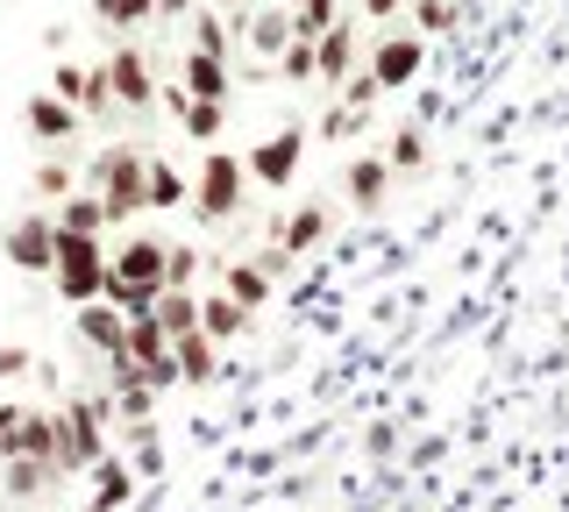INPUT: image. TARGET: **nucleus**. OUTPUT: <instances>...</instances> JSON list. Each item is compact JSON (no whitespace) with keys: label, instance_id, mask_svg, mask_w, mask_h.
<instances>
[{"label":"nucleus","instance_id":"obj_1","mask_svg":"<svg viewBox=\"0 0 569 512\" xmlns=\"http://www.w3.org/2000/svg\"><path fill=\"white\" fill-rule=\"evenodd\" d=\"M107 434H114V399L86 392L58 413V476H86L107 463Z\"/></svg>","mask_w":569,"mask_h":512},{"label":"nucleus","instance_id":"obj_2","mask_svg":"<svg viewBox=\"0 0 569 512\" xmlns=\"http://www.w3.org/2000/svg\"><path fill=\"white\" fill-rule=\"evenodd\" d=\"M93 192H100L107 221H129V214H142V207H150V157L129 150V143L100 150V157H93Z\"/></svg>","mask_w":569,"mask_h":512},{"label":"nucleus","instance_id":"obj_3","mask_svg":"<svg viewBox=\"0 0 569 512\" xmlns=\"http://www.w3.org/2000/svg\"><path fill=\"white\" fill-rule=\"evenodd\" d=\"M58 299L71 313L93 307V299L107 292V242L100 235H71V228H58Z\"/></svg>","mask_w":569,"mask_h":512},{"label":"nucleus","instance_id":"obj_4","mask_svg":"<svg viewBox=\"0 0 569 512\" xmlns=\"http://www.w3.org/2000/svg\"><path fill=\"white\" fill-rule=\"evenodd\" d=\"M242 192H249V164L236 150H207L200 179H192V214H200V221H228L242 207Z\"/></svg>","mask_w":569,"mask_h":512},{"label":"nucleus","instance_id":"obj_5","mask_svg":"<svg viewBox=\"0 0 569 512\" xmlns=\"http://www.w3.org/2000/svg\"><path fill=\"white\" fill-rule=\"evenodd\" d=\"M8 263L14 271H58V207H36L8 228Z\"/></svg>","mask_w":569,"mask_h":512},{"label":"nucleus","instance_id":"obj_6","mask_svg":"<svg viewBox=\"0 0 569 512\" xmlns=\"http://www.w3.org/2000/svg\"><path fill=\"white\" fill-rule=\"evenodd\" d=\"M107 271L121 278V285H142V292H164V271H171V242L157 235H129L114 257H107Z\"/></svg>","mask_w":569,"mask_h":512},{"label":"nucleus","instance_id":"obj_7","mask_svg":"<svg viewBox=\"0 0 569 512\" xmlns=\"http://www.w3.org/2000/svg\"><path fill=\"white\" fill-rule=\"evenodd\" d=\"M299 157H307V135H299V129H278V135H263V143L249 150L242 164H249V179H257V185L284 192V185L299 179Z\"/></svg>","mask_w":569,"mask_h":512},{"label":"nucleus","instance_id":"obj_8","mask_svg":"<svg viewBox=\"0 0 569 512\" xmlns=\"http://www.w3.org/2000/svg\"><path fill=\"white\" fill-rule=\"evenodd\" d=\"M100 86H107V100H114V108H150V100H157L150 64H142V50H129V43L100 64Z\"/></svg>","mask_w":569,"mask_h":512},{"label":"nucleus","instance_id":"obj_9","mask_svg":"<svg viewBox=\"0 0 569 512\" xmlns=\"http://www.w3.org/2000/svg\"><path fill=\"white\" fill-rule=\"evenodd\" d=\"M420 64H427V43L420 37H378V50H370V79L385 86V93H399V86H413L420 79Z\"/></svg>","mask_w":569,"mask_h":512},{"label":"nucleus","instance_id":"obj_10","mask_svg":"<svg viewBox=\"0 0 569 512\" xmlns=\"http://www.w3.org/2000/svg\"><path fill=\"white\" fill-rule=\"evenodd\" d=\"M71 328H79V342H86V349H100V357H121V349H129V321H121L107 299L79 307V313H71Z\"/></svg>","mask_w":569,"mask_h":512},{"label":"nucleus","instance_id":"obj_11","mask_svg":"<svg viewBox=\"0 0 569 512\" xmlns=\"http://www.w3.org/2000/svg\"><path fill=\"white\" fill-rule=\"evenodd\" d=\"M22 121H29V135L43 150H58V143H71V129H79V114L64 108L58 93H29V108H22Z\"/></svg>","mask_w":569,"mask_h":512},{"label":"nucleus","instance_id":"obj_12","mask_svg":"<svg viewBox=\"0 0 569 512\" xmlns=\"http://www.w3.org/2000/svg\"><path fill=\"white\" fill-rule=\"evenodd\" d=\"M50 93H58L71 114H107V86H100V72H86V64H58Z\"/></svg>","mask_w":569,"mask_h":512},{"label":"nucleus","instance_id":"obj_13","mask_svg":"<svg viewBox=\"0 0 569 512\" xmlns=\"http://www.w3.org/2000/svg\"><path fill=\"white\" fill-rule=\"evenodd\" d=\"M342 192H349V207H385L391 200V164L385 157H349Z\"/></svg>","mask_w":569,"mask_h":512},{"label":"nucleus","instance_id":"obj_14","mask_svg":"<svg viewBox=\"0 0 569 512\" xmlns=\"http://www.w3.org/2000/svg\"><path fill=\"white\" fill-rule=\"evenodd\" d=\"M171 357H178V384H213L221 378V342H213V334H178Z\"/></svg>","mask_w":569,"mask_h":512},{"label":"nucleus","instance_id":"obj_15","mask_svg":"<svg viewBox=\"0 0 569 512\" xmlns=\"http://www.w3.org/2000/svg\"><path fill=\"white\" fill-rule=\"evenodd\" d=\"M328 207H320V200H307V207H299V214L292 221H278V250L284 257H307V250H320V235H328Z\"/></svg>","mask_w":569,"mask_h":512},{"label":"nucleus","instance_id":"obj_16","mask_svg":"<svg viewBox=\"0 0 569 512\" xmlns=\"http://www.w3.org/2000/svg\"><path fill=\"white\" fill-rule=\"evenodd\" d=\"M171 114L186 121L192 143H213V135L228 129V108H221V100H186V86H171Z\"/></svg>","mask_w":569,"mask_h":512},{"label":"nucleus","instance_id":"obj_17","mask_svg":"<svg viewBox=\"0 0 569 512\" xmlns=\"http://www.w3.org/2000/svg\"><path fill=\"white\" fill-rule=\"evenodd\" d=\"M221 292L236 299L242 313H257L263 299H271V271H263V263H228V257H221Z\"/></svg>","mask_w":569,"mask_h":512},{"label":"nucleus","instance_id":"obj_18","mask_svg":"<svg viewBox=\"0 0 569 512\" xmlns=\"http://www.w3.org/2000/svg\"><path fill=\"white\" fill-rule=\"evenodd\" d=\"M313 50H320V86H335V93H342V79H356V29L335 22Z\"/></svg>","mask_w":569,"mask_h":512},{"label":"nucleus","instance_id":"obj_19","mask_svg":"<svg viewBox=\"0 0 569 512\" xmlns=\"http://www.w3.org/2000/svg\"><path fill=\"white\" fill-rule=\"evenodd\" d=\"M129 499H136V470L121 463V455H107V463L93 470V505L86 512H121Z\"/></svg>","mask_w":569,"mask_h":512},{"label":"nucleus","instance_id":"obj_20","mask_svg":"<svg viewBox=\"0 0 569 512\" xmlns=\"http://www.w3.org/2000/svg\"><path fill=\"white\" fill-rule=\"evenodd\" d=\"M186 100H221L228 108V58H186Z\"/></svg>","mask_w":569,"mask_h":512},{"label":"nucleus","instance_id":"obj_21","mask_svg":"<svg viewBox=\"0 0 569 512\" xmlns=\"http://www.w3.org/2000/svg\"><path fill=\"white\" fill-rule=\"evenodd\" d=\"M249 328V313L236 307V299H228V292H213V299H200V334H213V342H236V334Z\"/></svg>","mask_w":569,"mask_h":512},{"label":"nucleus","instance_id":"obj_22","mask_svg":"<svg viewBox=\"0 0 569 512\" xmlns=\"http://www.w3.org/2000/svg\"><path fill=\"white\" fill-rule=\"evenodd\" d=\"M121 357H136L142 370H150V363H164V357H171V334H164V321H157V313L129 321V349H121Z\"/></svg>","mask_w":569,"mask_h":512},{"label":"nucleus","instance_id":"obj_23","mask_svg":"<svg viewBox=\"0 0 569 512\" xmlns=\"http://www.w3.org/2000/svg\"><path fill=\"white\" fill-rule=\"evenodd\" d=\"M150 207H164V214H171V207H192V179L171 171L164 157H150Z\"/></svg>","mask_w":569,"mask_h":512},{"label":"nucleus","instance_id":"obj_24","mask_svg":"<svg viewBox=\"0 0 569 512\" xmlns=\"http://www.w3.org/2000/svg\"><path fill=\"white\" fill-rule=\"evenodd\" d=\"M22 455H29V463H50V470H58V413H29V420H22Z\"/></svg>","mask_w":569,"mask_h":512},{"label":"nucleus","instance_id":"obj_25","mask_svg":"<svg viewBox=\"0 0 569 512\" xmlns=\"http://www.w3.org/2000/svg\"><path fill=\"white\" fill-rule=\"evenodd\" d=\"M58 228H71V235H100V228H107L100 192H71V200L58 207Z\"/></svg>","mask_w":569,"mask_h":512},{"label":"nucleus","instance_id":"obj_26","mask_svg":"<svg viewBox=\"0 0 569 512\" xmlns=\"http://www.w3.org/2000/svg\"><path fill=\"white\" fill-rule=\"evenodd\" d=\"M157 321H164L171 342H178V334H200V299H192V292H164V299H157Z\"/></svg>","mask_w":569,"mask_h":512},{"label":"nucleus","instance_id":"obj_27","mask_svg":"<svg viewBox=\"0 0 569 512\" xmlns=\"http://www.w3.org/2000/svg\"><path fill=\"white\" fill-rule=\"evenodd\" d=\"M249 43L271 50V58H284V43H292V8H263L257 22H249Z\"/></svg>","mask_w":569,"mask_h":512},{"label":"nucleus","instance_id":"obj_28","mask_svg":"<svg viewBox=\"0 0 569 512\" xmlns=\"http://www.w3.org/2000/svg\"><path fill=\"white\" fill-rule=\"evenodd\" d=\"M29 185H36V200H58V207H64V200H71V185H79V179H71V164H64L58 150H50L43 164H36V179H29Z\"/></svg>","mask_w":569,"mask_h":512},{"label":"nucleus","instance_id":"obj_29","mask_svg":"<svg viewBox=\"0 0 569 512\" xmlns=\"http://www.w3.org/2000/svg\"><path fill=\"white\" fill-rule=\"evenodd\" d=\"M157 14V0H93V22L107 29H142Z\"/></svg>","mask_w":569,"mask_h":512},{"label":"nucleus","instance_id":"obj_30","mask_svg":"<svg viewBox=\"0 0 569 512\" xmlns=\"http://www.w3.org/2000/svg\"><path fill=\"white\" fill-rule=\"evenodd\" d=\"M43 484H58V470H50V463H29V455H14V463H8V499H36Z\"/></svg>","mask_w":569,"mask_h":512},{"label":"nucleus","instance_id":"obj_31","mask_svg":"<svg viewBox=\"0 0 569 512\" xmlns=\"http://www.w3.org/2000/svg\"><path fill=\"white\" fill-rule=\"evenodd\" d=\"M385 164H391V179H399V171H420L427 164V135L420 129H399V135H391V150H385Z\"/></svg>","mask_w":569,"mask_h":512},{"label":"nucleus","instance_id":"obj_32","mask_svg":"<svg viewBox=\"0 0 569 512\" xmlns=\"http://www.w3.org/2000/svg\"><path fill=\"white\" fill-rule=\"evenodd\" d=\"M284 79H292V86H320V50L307 37L284 43Z\"/></svg>","mask_w":569,"mask_h":512},{"label":"nucleus","instance_id":"obj_33","mask_svg":"<svg viewBox=\"0 0 569 512\" xmlns=\"http://www.w3.org/2000/svg\"><path fill=\"white\" fill-rule=\"evenodd\" d=\"M192 278H200V250H192V242H171V271H164V292H192Z\"/></svg>","mask_w":569,"mask_h":512},{"label":"nucleus","instance_id":"obj_34","mask_svg":"<svg viewBox=\"0 0 569 512\" xmlns=\"http://www.w3.org/2000/svg\"><path fill=\"white\" fill-rule=\"evenodd\" d=\"M192 50H200V58H228V29H221V14H192Z\"/></svg>","mask_w":569,"mask_h":512},{"label":"nucleus","instance_id":"obj_35","mask_svg":"<svg viewBox=\"0 0 569 512\" xmlns=\"http://www.w3.org/2000/svg\"><path fill=\"white\" fill-rule=\"evenodd\" d=\"M22 420H29V405H0V463L22 455Z\"/></svg>","mask_w":569,"mask_h":512},{"label":"nucleus","instance_id":"obj_36","mask_svg":"<svg viewBox=\"0 0 569 512\" xmlns=\"http://www.w3.org/2000/svg\"><path fill=\"white\" fill-rule=\"evenodd\" d=\"M385 100V86L370 79V72H356V79H342V108H356V114H370Z\"/></svg>","mask_w":569,"mask_h":512},{"label":"nucleus","instance_id":"obj_37","mask_svg":"<svg viewBox=\"0 0 569 512\" xmlns=\"http://www.w3.org/2000/svg\"><path fill=\"white\" fill-rule=\"evenodd\" d=\"M413 22H420V29H449L456 8H449V0H413Z\"/></svg>","mask_w":569,"mask_h":512},{"label":"nucleus","instance_id":"obj_38","mask_svg":"<svg viewBox=\"0 0 569 512\" xmlns=\"http://www.w3.org/2000/svg\"><path fill=\"white\" fill-rule=\"evenodd\" d=\"M136 470L142 476L157 470V420H142V428H136Z\"/></svg>","mask_w":569,"mask_h":512},{"label":"nucleus","instance_id":"obj_39","mask_svg":"<svg viewBox=\"0 0 569 512\" xmlns=\"http://www.w3.org/2000/svg\"><path fill=\"white\" fill-rule=\"evenodd\" d=\"M29 363H36V357H29L22 342H0V384H8V378H22Z\"/></svg>","mask_w":569,"mask_h":512},{"label":"nucleus","instance_id":"obj_40","mask_svg":"<svg viewBox=\"0 0 569 512\" xmlns=\"http://www.w3.org/2000/svg\"><path fill=\"white\" fill-rule=\"evenodd\" d=\"M356 129H363V114H356V108H335V114H328V129H320V135H335V143H342V135H356Z\"/></svg>","mask_w":569,"mask_h":512},{"label":"nucleus","instance_id":"obj_41","mask_svg":"<svg viewBox=\"0 0 569 512\" xmlns=\"http://www.w3.org/2000/svg\"><path fill=\"white\" fill-rule=\"evenodd\" d=\"M399 8H406V0H363V14H370V22H391Z\"/></svg>","mask_w":569,"mask_h":512},{"label":"nucleus","instance_id":"obj_42","mask_svg":"<svg viewBox=\"0 0 569 512\" xmlns=\"http://www.w3.org/2000/svg\"><path fill=\"white\" fill-rule=\"evenodd\" d=\"M157 14H164V22L171 14H192V0H157Z\"/></svg>","mask_w":569,"mask_h":512},{"label":"nucleus","instance_id":"obj_43","mask_svg":"<svg viewBox=\"0 0 569 512\" xmlns=\"http://www.w3.org/2000/svg\"><path fill=\"white\" fill-rule=\"evenodd\" d=\"M278 8H292V14H299V8H307V0H278Z\"/></svg>","mask_w":569,"mask_h":512},{"label":"nucleus","instance_id":"obj_44","mask_svg":"<svg viewBox=\"0 0 569 512\" xmlns=\"http://www.w3.org/2000/svg\"><path fill=\"white\" fill-rule=\"evenodd\" d=\"M228 8H242V0H228Z\"/></svg>","mask_w":569,"mask_h":512}]
</instances>
